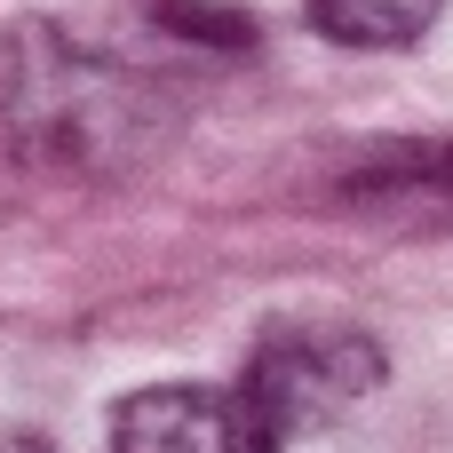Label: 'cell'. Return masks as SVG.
Listing matches in <instances>:
<instances>
[{"label": "cell", "mask_w": 453, "mask_h": 453, "mask_svg": "<svg viewBox=\"0 0 453 453\" xmlns=\"http://www.w3.org/2000/svg\"><path fill=\"white\" fill-rule=\"evenodd\" d=\"M0 453H56L48 438H32V430H0Z\"/></svg>", "instance_id": "8992f818"}, {"label": "cell", "mask_w": 453, "mask_h": 453, "mask_svg": "<svg viewBox=\"0 0 453 453\" xmlns=\"http://www.w3.org/2000/svg\"><path fill=\"white\" fill-rule=\"evenodd\" d=\"M0 135L40 167L111 175V167L143 159L151 104L111 56L24 16L0 32Z\"/></svg>", "instance_id": "6da1fadb"}, {"label": "cell", "mask_w": 453, "mask_h": 453, "mask_svg": "<svg viewBox=\"0 0 453 453\" xmlns=\"http://www.w3.org/2000/svg\"><path fill=\"white\" fill-rule=\"evenodd\" d=\"M159 24L167 32H183V40H199V48H255V16H239V8H215V0H159Z\"/></svg>", "instance_id": "5b68a950"}, {"label": "cell", "mask_w": 453, "mask_h": 453, "mask_svg": "<svg viewBox=\"0 0 453 453\" xmlns=\"http://www.w3.org/2000/svg\"><path fill=\"white\" fill-rule=\"evenodd\" d=\"M111 453H279L239 390L151 382L111 406Z\"/></svg>", "instance_id": "3957f363"}, {"label": "cell", "mask_w": 453, "mask_h": 453, "mask_svg": "<svg viewBox=\"0 0 453 453\" xmlns=\"http://www.w3.org/2000/svg\"><path fill=\"white\" fill-rule=\"evenodd\" d=\"M446 0H311V32L334 48H414Z\"/></svg>", "instance_id": "277c9868"}, {"label": "cell", "mask_w": 453, "mask_h": 453, "mask_svg": "<svg viewBox=\"0 0 453 453\" xmlns=\"http://www.w3.org/2000/svg\"><path fill=\"white\" fill-rule=\"evenodd\" d=\"M382 374H390V358H382V342L366 326H342V319H279V326L255 334L247 374H239V398L263 422V438L287 446V438H311V430L342 422L358 398H374Z\"/></svg>", "instance_id": "7a4b0ae2"}]
</instances>
